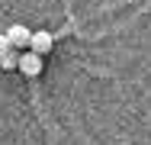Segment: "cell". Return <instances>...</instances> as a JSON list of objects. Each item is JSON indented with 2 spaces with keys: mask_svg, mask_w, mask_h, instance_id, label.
<instances>
[{
  "mask_svg": "<svg viewBox=\"0 0 151 145\" xmlns=\"http://www.w3.org/2000/svg\"><path fill=\"white\" fill-rule=\"evenodd\" d=\"M16 68H19L26 78H39V74H42V55L29 49V52H23V55L16 58Z\"/></svg>",
  "mask_w": 151,
  "mask_h": 145,
  "instance_id": "obj_1",
  "label": "cell"
},
{
  "mask_svg": "<svg viewBox=\"0 0 151 145\" xmlns=\"http://www.w3.org/2000/svg\"><path fill=\"white\" fill-rule=\"evenodd\" d=\"M16 52H13V49H10V52H6V55H0V68H16Z\"/></svg>",
  "mask_w": 151,
  "mask_h": 145,
  "instance_id": "obj_4",
  "label": "cell"
},
{
  "mask_svg": "<svg viewBox=\"0 0 151 145\" xmlns=\"http://www.w3.org/2000/svg\"><path fill=\"white\" fill-rule=\"evenodd\" d=\"M6 36H10V45H13V49H26V45H29L32 29H26V26H10V29H6Z\"/></svg>",
  "mask_w": 151,
  "mask_h": 145,
  "instance_id": "obj_3",
  "label": "cell"
},
{
  "mask_svg": "<svg viewBox=\"0 0 151 145\" xmlns=\"http://www.w3.org/2000/svg\"><path fill=\"white\" fill-rule=\"evenodd\" d=\"M52 45H55V39H52V32H45V29H35V32L29 36V49L39 52V55H48Z\"/></svg>",
  "mask_w": 151,
  "mask_h": 145,
  "instance_id": "obj_2",
  "label": "cell"
},
{
  "mask_svg": "<svg viewBox=\"0 0 151 145\" xmlns=\"http://www.w3.org/2000/svg\"><path fill=\"white\" fill-rule=\"evenodd\" d=\"M10 49H13V45H10V36H6V32H0V55H6Z\"/></svg>",
  "mask_w": 151,
  "mask_h": 145,
  "instance_id": "obj_5",
  "label": "cell"
}]
</instances>
